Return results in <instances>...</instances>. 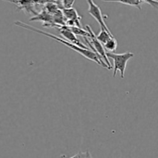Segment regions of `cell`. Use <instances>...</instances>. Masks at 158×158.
<instances>
[{
	"instance_id": "6da1fadb",
	"label": "cell",
	"mask_w": 158,
	"mask_h": 158,
	"mask_svg": "<svg viewBox=\"0 0 158 158\" xmlns=\"http://www.w3.org/2000/svg\"><path fill=\"white\" fill-rule=\"evenodd\" d=\"M15 24L16 25V26H19V27L24 28V29H29V30H31V31H33V32H37V33L42 34V35H46V36L49 37V38L52 39V40H56V41L59 42V43H62L63 44H64L65 46H68L69 49H73V51H76V52H78V53L81 54V55L83 56V57H85V58L88 59V60H92V61L96 62V63H98L99 65H100V66H103V67L106 68V69H109L107 65H106V63H105L104 62H103V60H102L101 59H100V57H99L98 56H97V54L94 52V51L91 50V49H83V48H81V47H79V46H77V45L73 44V43H69V42L65 40L64 39L60 38V37H58L57 35H53V34L49 33V32H45V31L41 30V29H37V28L34 27V26H30V25L26 24V23H23V22H21V21L15 22Z\"/></svg>"
},
{
	"instance_id": "7a4b0ae2",
	"label": "cell",
	"mask_w": 158,
	"mask_h": 158,
	"mask_svg": "<svg viewBox=\"0 0 158 158\" xmlns=\"http://www.w3.org/2000/svg\"><path fill=\"white\" fill-rule=\"evenodd\" d=\"M134 54L131 52H126L123 53H114V52H106V56L108 59H112L114 60V77H116L117 72L120 73V77L124 78L125 70H126L127 63L133 58Z\"/></svg>"
},
{
	"instance_id": "3957f363",
	"label": "cell",
	"mask_w": 158,
	"mask_h": 158,
	"mask_svg": "<svg viewBox=\"0 0 158 158\" xmlns=\"http://www.w3.org/2000/svg\"><path fill=\"white\" fill-rule=\"evenodd\" d=\"M86 29L88 32L90 34V41L88 40V38H85V40H86L87 45H89V47L91 48V50L94 51L106 65H107L108 68L110 69H112V66H111L110 63L109 61V59L106 56V51L105 50L104 46L103 45L97 40V35H95V33L94 32V31L92 30V29L90 28V26L89 25H86Z\"/></svg>"
},
{
	"instance_id": "277c9868",
	"label": "cell",
	"mask_w": 158,
	"mask_h": 158,
	"mask_svg": "<svg viewBox=\"0 0 158 158\" xmlns=\"http://www.w3.org/2000/svg\"><path fill=\"white\" fill-rule=\"evenodd\" d=\"M88 5H89V8H88V13L90 15H92L97 22L100 25V27L104 29L107 32H111L110 30L109 29L108 26H106V23H105V19L103 18V15L102 13V11L100 8L94 2V1H91V0H88L87 1ZM112 33V32H111Z\"/></svg>"
},
{
	"instance_id": "5b68a950",
	"label": "cell",
	"mask_w": 158,
	"mask_h": 158,
	"mask_svg": "<svg viewBox=\"0 0 158 158\" xmlns=\"http://www.w3.org/2000/svg\"><path fill=\"white\" fill-rule=\"evenodd\" d=\"M63 13L66 19V26L68 27H82L80 20L82 16L80 15L77 9L73 7L68 9H63Z\"/></svg>"
},
{
	"instance_id": "8992f818",
	"label": "cell",
	"mask_w": 158,
	"mask_h": 158,
	"mask_svg": "<svg viewBox=\"0 0 158 158\" xmlns=\"http://www.w3.org/2000/svg\"><path fill=\"white\" fill-rule=\"evenodd\" d=\"M60 32V35L63 37L65 40L69 42V43H73L74 45H77L79 47H81L83 49H89L87 46L85 44H83V43H81V41L80 40V39H78L77 37V35L72 32V30L70 29V28L68 27V26H62L59 29Z\"/></svg>"
},
{
	"instance_id": "52a82bcc",
	"label": "cell",
	"mask_w": 158,
	"mask_h": 158,
	"mask_svg": "<svg viewBox=\"0 0 158 158\" xmlns=\"http://www.w3.org/2000/svg\"><path fill=\"white\" fill-rule=\"evenodd\" d=\"M29 21H40L44 27H56L53 21V15L47 12L45 9H43L41 12H39L36 15L29 19Z\"/></svg>"
},
{
	"instance_id": "ba28073f",
	"label": "cell",
	"mask_w": 158,
	"mask_h": 158,
	"mask_svg": "<svg viewBox=\"0 0 158 158\" xmlns=\"http://www.w3.org/2000/svg\"><path fill=\"white\" fill-rule=\"evenodd\" d=\"M16 6L17 10H23L26 13H32L34 16L38 14V12L35 10V2L27 1V0H19V1H9Z\"/></svg>"
},
{
	"instance_id": "9c48e42d",
	"label": "cell",
	"mask_w": 158,
	"mask_h": 158,
	"mask_svg": "<svg viewBox=\"0 0 158 158\" xmlns=\"http://www.w3.org/2000/svg\"><path fill=\"white\" fill-rule=\"evenodd\" d=\"M116 2L118 3H122V4L127 5V6L136 7L138 9H141V6L146 3V0H117V1H111Z\"/></svg>"
},
{
	"instance_id": "30bf717a",
	"label": "cell",
	"mask_w": 158,
	"mask_h": 158,
	"mask_svg": "<svg viewBox=\"0 0 158 158\" xmlns=\"http://www.w3.org/2000/svg\"><path fill=\"white\" fill-rule=\"evenodd\" d=\"M112 37H114V35H113L111 32H109L106 30H105L103 28L100 29V32H99L98 35H97V40H98L103 45H104L105 43H106L110 39L112 38Z\"/></svg>"
},
{
	"instance_id": "8fae6325",
	"label": "cell",
	"mask_w": 158,
	"mask_h": 158,
	"mask_svg": "<svg viewBox=\"0 0 158 158\" xmlns=\"http://www.w3.org/2000/svg\"><path fill=\"white\" fill-rule=\"evenodd\" d=\"M103 46H104L105 49L107 50V52H113L117 49V42L114 37H112V38L110 39V40L103 45Z\"/></svg>"
},
{
	"instance_id": "7c38bea8",
	"label": "cell",
	"mask_w": 158,
	"mask_h": 158,
	"mask_svg": "<svg viewBox=\"0 0 158 158\" xmlns=\"http://www.w3.org/2000/svg\"><path fill=\"white\" fill-rule=\"evenodd\" d=\"M72 32L75 34L76 35H81L84 38H90V34L86 29L80 27H69Z\"/></svg>"
},
{
	"instance_id": "4fadbf2b",
	"label": "cell",
	"mask_w": 158,
	"mask_h": 158,
	"mask_svg": "<svg viewBox=\"0 0 158 158\" xmlns=\"http://www.w3.org/2000/svg\"><path fill=\"white\" fill-rule=\"evenodd\" d=\"M74 2H75L74 0H63V1H61L62 8H63V9H71V8H73Z\"/></svg>"
},
{
	"instance_id": "5bb4252c",
	"label": "cell",
	"mask_w": 158,
	"mask_h": 158,
	"mask_svg": "<svg viewBox=\"0 0 158 158\" xmlns=\"http://www.w3.org/2000/svg\"><path fill=\"white\" fill-rule=\"evenodd\" d=\"M85 156H86V152H79L78 154H77L73 157L70 158H85Z\"/></svg>"
},
{
	"instance_id": "9a60e30c",
	"label": "cell",
	"mask_w": 158,
	"mask_h": 158,
	"mask_svg": "<svg viewBox=\"0 0 158 158\" xmlns=\"http://www.w3.org/2000/svg\"><path fill=\"white\" fill-rule=\"evenodd\" d=\"M85 158H93L89 151H86V156H85Z\"/></svg>"
}]
</instances>
